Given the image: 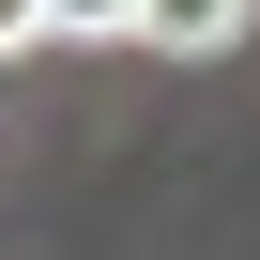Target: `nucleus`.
Returning a JSON list of instances; mask_svg holds the SVG:
<instances>
[{
    "label": "nucleus",
    "instance_id": "f03ea898",
    "mask_svg": "<svg viewBox=\"0 0 260 260\" xmlns=\"http://www.w3.org/2000/svg\"><path fill=\"white\" fill-rule=\"evenodd\" d=\"M138 16H153V0H46V31H61V46H107V31H138Z\"/></svg>",
    "mask_w": 260,
    "mask_h": 260
},
{
    "label": "nucleus",
    "instance_id": "7ed1b4c3",
    "mask_svg": "<svg viewBox=\"0 0 260 260\" xmlns=\"http://www.w3.org/2000/svg\"><path fill=\"white\" fill-rule=\"evenodd\" d=\"M16 46H46V0H0V61H16Z\"/></svg>",
    "mask_w": 260,
    "mask_h": 260
},
{
    "label": "nucleus",
    "instance_id": "f257e3e1",
    "mask_svg": "<svg viewBox=\"0 0 260 260\" xmlns=\"http://www.w3.org/2000/svg\"><path fill=\"white\" fill-rule=\"evenodd\" d=\"M245 16H260V0H153L138 31H153L169 61H214V46H245Z\"/></svg>",
    "mask_w": 260,
    "mask_h": 260
}]
</instances>
